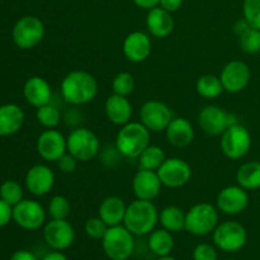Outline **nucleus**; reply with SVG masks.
<instances>
[{
    "mask_svg": "<svg viewBox=\"0 0 260 260\" xmlns=\"http://www.w3.org/2000/svg\"><path fill=\"white\" fill-rule=\"evenodd\" d=\"M60 89L66 103L84 106L94 101L98 94V81L88 71L73 70L62 79Z\"/></svg>",
    "mask_w": 260,
    "mask_h": 260,
    "instance_id": "nucleus-1",
    "label": "nucleus"
},
{
    "mask_svg": "<svg viewBox=\"0 0 260 260\" xmlns=\"http://www.w3.org/2000/svg\"><path fill=\"white\" fill-rule=\"evenodd\" d=\"M159 221V211L152 201L137 200L127 206L123 225L136 236H144L154 231Z\"/></svg>",
    "mask_w": 260,
    "mask_h": 260,
    "instance_id": "nucleus-2",
    "label": "nucleus"
},
{
    "mask_svg": "<svg viewBox=\"0 0 260 260\" xmlns=\"http://www.w3.org/2000/svg\"><path fill=\"white\" fill-rule=\"evenodd\" d=\"M150 145V131L141 122L123 124L116 136V147L119 154L129 159H137Z\"/></svg>",
    "mask_w": 260,
    "mask_h": 260,
    "instance_id": "nucleus-3",
    "label": "nucleus"
},
{
    "mask_svg": "<svg viewBox=\"0 0 260 260\" xmlns=\"http://www.w3.org/2000/svg\"><path fill=\"white\" fill-rule=\"evenodd\" d=\"M102 245L111 260H127L135 250L134 234L124 225L111 226L102 239Z\"/></svg>",
    "mask_w": 260,
    "mask_h": 260,
    "instance_id": "nucleus-4",
    "label": "nucleus"
},
{
    "mask_svg": "<svg viewBox=\"0 0 260 260\" xmlns=\"http://www.w3.org/2000/svg\"><path fill=\"white\" fill-rule=\"evenodd\" d=\"M218 225V210L211 203H197L185 213V228L196 236H205L213 233Z\"/></svg>",
    "mask_w": 260,
    "mask_h": 260,
    "instance_id": "nucleus-5",
    "label": "nucleus"
},
{
    "mask_svg": "<svg viewBox=\"0 0 260 260\" xmlns=\"http://www.w3.org/2000/svg\"><path fill=\"white\" fill-rule=\"evenodd\" d=\"M68 152H70L78 161H89L101 151V142L98 136L91 129L78 127L66 137Z\"/></svg>",
    "mask_w": 260,
    "mask_h": 260,
    "instance_id": "nucleus-6",
    "label": "nucleus"
},
{
    "mask_svg": "<svg viewBox=\"0 0 260 260\" xmlns=\"http://www.w3.org/2000/svg\"><path fill=\"white\" fill-rule=\"evenodd\" d=\"M239 123L238 117L218 106H206L198 114V124L208 136H221L229 127Z\"/></svg>",
    "mask_w": 260,
    "mask_h": 260,
    "instance_id": "nucleus-7",
    "label": "nucleus"
},
{
    "mask_svg": "<svg viewBox=\"0 0 260 260\" xmlns=\"http://www.w3.org/2000/svg\"><path fill=\"white\" fill-rule=\"evenodd\" d=\"M12 37L18 47L22 50H30L45 37V24L35 15H25L14 24Z\"/></svg>",
    "mask_w": 260,
    "mask_h": 260,
    "instance_id": "nucleus-8",
    "label": "nucleus"
},
{
    "mask_svg": "<svg viewBox=\"0 0 260 260\" xmlns=\"http://www.w3.org/2000/svg\"><path fill=\"white\" fill-rule=\"evenodd\" d=\"M248 234L245 228L236 221H225L218 223L213 230V243L226 253H236L246 244Z\"/></svg>",
    "mask_w": 260,
    "mask_h": 260,
    "instance_id": "nucleus-9",
    "label": "nucleus"
},
{
    "mask_svg": "<svg viewBox=\"0 0 260 260\" xmlns=\"http://www.w3.org/2000/svg\"><path fill=\"white\" fill-rule=\"evenodd\" d=\"M251 147V136L248 128L236 123L221 135V150L231 160L243 159Z\"/></svg>",
    "mask_w": 260,
    "mask_h": 260,
    "instance_id": "nucleus-10",
    "label": "nucleus"
},
{
    "mask_svg": "<svg viewBox=\"0 0 260 260\" xmlns=\"http://www.w3.org/2000/svg\"><path fill=\"white\" fill-rule=\"evenodd\" d=\"M174 118L173 111L160 101H147L140 109V122L150 132H162Z\"/></svg>",
    "mask_w": 260,
    "mask_h": 260,
    "instance_id": "nucleus-11",
    "label": "nucleus"
},
{
    "mask_svg": "<svg viewBox=\"0 0 260 260\" xmlns=\"http://www.w3.org/2000/svg\"><path fill=\"white\" fill-rule=\"evenodd\" d=\"M161 184L168 188H182L192 178V168L180 157H167L156 170Z\"/></svg>",
    "mask_w": 260,
    "mask_h": 260,
    "instance_id": "nucleus-12",
    "label": "nucleus"
},
{
    "mask_svg": "<svg viewBox=\"0 0 260 260\" xmlns=\"http://www.w3.org/2000/svg\"><path fill=\"white\" fill-rule=\"evenodd\" d=\"M13 221L24 230H38L45 225L46 211L37 201L22 200L13 207Z\"/></svg>",
    "mask_w": 260,
    "mask_h": 260,
    "instance_id": "nucleus-13",
    "label": "nucleus"
},
{
    "mask_svg": "<svg viewBox=\"0 0 260 260\" xmlns=\"http://www.w3.org/2000/svg\"><path fill=\"white\" fill-rule=\"evenodd\" d=\"M250 69L248 63L240 60H234L226 63L220 74L223 90L229 93H240L248 86L250 81Z\"/></svg>",
    "mask_w": 260,
    "mask_h": 260,
    "instance_id": "nucleus-14",
    "label": "nucleus"
},
{
    "mask_svg": "<svg viewBox=\"0 0 260 260\" xmlns=\"http://www.w3.org/2000/svg\"><path fill=\"white\" fill-rule=\"evenodd\" d=\"M43 239L53 250H65L75 240V230L66 220H51L43 228Z\"/></svg>",
    "mask_w": 260,
    "mask_h": 260,
    "instance_id": "nucleus-15",
    "label": "nucleus"
},
{
    "mask_svg": "<svg viewBox=\"0 0 260 260\" xmlns=\"http://www.w3.org/2000/svg\"><path fill=\"white\" fill-rule=\"evenodd\" d=\"M37 151L43 160L56 162L65 152H68L66 137L55 128H47L38 136Z\"/></svg>",
    "mask_w": 260,
    "mask_h": 260,
    "instance_id": "nucleus-16",
    "label": "nucleus"
},
{
    "mask_svg": "<svg viewBox=\"0 0 260 260\" xmlns=\"http://www.w3.org/2000/svg\"><path fill=\"white\" fill-rule=\"evenodd\" d=\"M217 210L226 215H239L249 205V194L240 185H229L218 192L216 200Z\"/></svg>",
    "mask_w": 260,
    "mask_h": 260,
    "instance_id": "nucleus-17",
    "label": "nucleus"
},
{
    "mask_svg": "<svg viewBox=\"0 0 260 260\" xmlns=\"http://www.w3.org/2000/svg\"><path fill=\"white\" fill-rule=\"evenodd\" d=\"M161 180L155 170L140 169L132 179V190L137 200L154 201L161 192Z\"/></svg>",
    "mask_w": 260,
    "mask_h": 260,
    "instance_id": "nucleus-18",
    "label": "nucleus"
},
{
    "mask_svg": "<svg viewBox=\"0 0 260 260\" xmlns=\"http://www.w3.org/2000/svg\"><path fill=\"white\" fill-rule=\"evenodd\" d=\"M24 182L29 193L36 197H42L48 194L55 185V174L47 165L37 164L28 170Z\"/></svg>",
    "mask_w": 260,
    "mask_h": 260,
    "instance_id": "nucleus-19",
    "label": "nucleus"
},
{
    "mask_svg": "<svg viewBox=\"0 0 260 260\" xmlns=\"http://www.w3.org/2000/svg\"><path fill=\"white\" fill-rule=\"evenodd\" d=\"M122 51L124 57L131 62H144L151 53V40L145 32L135 30L126 36Z\"/></svg>",
    "mask_w": 260,
    "mask_h": 260,
    "instance_id": "nucleus-20",
    "label": "nucleus"
},
{
    "mask_svg": "<svg viewBox=\"0 0 260 260\" xmlns=\"http://www.w3.org/2000/svg\"><path fill=\"white\" fill-rule=\"evenodd\" d=\"M23 95L30 106L40 108V107L51 103L52 89L46 79L41 78V76H32L24 83Z\"/></svg>",
    "mask_w": 260,
    "mask_h": 260,
    "instance_id": "nucleus-21",
    "label": "nucleus"
},
{
    "mask_svg": "<svg viewBox=\"0 0 260 260\" xmlns=\"http://www.w3.org/2000/svg\"><path fill=\"white\" fill-rule=\"evenodd\" d=\"M165 135L172 146L183 149L192 144L194 139V128L189 119L184 117H174L165 129Z\"/></svg>",
    "mask_w": 260,
    "mask_h": 260,
    "instance_id": "nucleus-22",
    "label": "nucleus"
},
{
    "mask_svg": "<svg viewBox=\"0 0 260 260\" xmlns=\"http://www.w3.org/2000/svg\"><path fill=\"white\" fill-rule=\"evenodd\" d=\"M104 111H106L107 118L112 123L117 124V126H123V124L131 122L134 109H132V104L127 99V96L113 93L107 98Z\"/></svg>",
    "mask_w": 260,
    "mask_h": 260,
    "instance_id": "nucleus-23",
    "label": "nucleus"
},
{
    "mask_svg": "<svg viewBox=\"0 0 260 260\" xmlns=\"http://www.w3.org/2000/svg\"><path fill=\"white\" fill-rule=\"evenodd\" d=\"M146 27L150 35L156 38H165L174 29V19L172 13L161 7H155L147 12Z\"/></svg>",
    "mask_w": 260,
    "mask_h": 260,
    "instance_id": "nucleus-24",
    "label": "nucleus"
},
{
    "mask_svg": "<svg viewBox=\"0 0 260 260\" xmlns=\"http://www.w3.org/2000/svg\"><path fill=\"white\" fill-rule=\"evenodd\" d=\"M24 112L17 104L0 106V136H12L24 124Z\"/></svg>",
    "mask_w": 260,
    "mask_h": 260,
    "instance_id": "nucleus-25",
    "label": "nucleus"
},
{
    "mask_svg": "<svg viewBox=\"0 0 260 260\" xmlns=\"http://www.w3.org/2000/svg\"><path fill=\"white\" fill-rule=\"evenodd\" d=\"M127 206L124 205L123 200L117 196H109L102 201L99 206V217L111 228L123 223L124 215H126Z\"/></svg>",
    "mask_w": 260,
    "mask_h": 260,
    "instance_id": "nucleus-26",
    "label": "nucleus"
},
{
    "mask_svg": "<svg viewBox=\"0 0 260 260\" xmlns=\"http://www.w3.org/2000/svg\"><path fill=\"white\" fill-rule=\"evenodd\" d=\"M234 33L238 37L240 48L246 53L260 52V30L251 27L245 19H240L234 25Z\"/></svg>",
    "mask_w": 260,
    "mask_h": 260,
    "instance_id": "nucleus-27",
    "label": "nucleus"
},
{
    "mask_svg": "<svg viewBox=\"0 0 260 260\" xmlns=\"http://www.w3.org/2000/svg\"><path fill=\"white\" fill-rule=\"evenodd\" d=\"M236 180L240 187L246 190H255L260 188V162L249 161L241 165L236 173Z\"/></svg>",
    "mask_w": 260,
    "mask_h": 260,
    "instance_id": "nucleus-28",
    "label": "nucleus"
},
{
    "mask_svg": "<svg viewBox=\"0 0 260 260\" xmlns=\"http://www.w3.org/2000/svg\"><path fill=\"white\" fill-rule=\"evenodd\" d=\"M159 222L170 233H179L185 228V213L178 206H167L159 213Z\"/></svg>",
    "mask_w": 260,
    "mask_h": 260,
    "instance_id": "nucleus-29",
    "label": "nucleus"
},
{
    "mask_svg": "<svg viewBox=\"0 0 260 260\" xmlns=\"http://www.w3.org/2000/svg\"><path fill=\"white\" fill-rule=\"evenodd\" d=\"M149 248L156 256H167L174 248V238L165 229H159L150 233Z\"/></svg>",
    "mask_w": 260,
    "mask_h": 260,
    "instance_id": "nucleus-30",
    "label": "nucleus"
},
{
    "mask_svg": "<svg viewBox=\"0 0 260 260\" xmlns=\"http://www.w3.org/2000/svg\"><path fill=\"white\" fill-rule=\"evenodd\" d=\"M196 90L202 98L215 99L221 95V93L223 91V86L220 76L207 74L198 79L197 84H196Z\"/></svg>",
    "mask_w": 260,
    "mask_h": 260,
    "instance_id": "nucleus-31",
    "label": "nucleus"
},
{
    "mask_svg": "<svg viewBox=\"0 0 260 260\" xmlns=\"http://www.w3.org/2000/svg\"><path fill=\"white\" fill-rule=\"evenodd\" d=\"M137 159H139L140 169L155 170L156 172L161 167L162 162L165 161L167 156H165V152L161 147L156 146V145H149Z\"/></svg>",
    "mask_w": 260,
    "mask_h": 260,
    "instance_id": "nucleus-32",
    "label": "nucleus"
},
{
    "mask_svg": "<svg viewBox=\"0 0 260 260\" xmlns=\"http://www.w3.org/2000/svg\"><path fill=\"white\" fill-rule=\"evenodd\" d=\"M36 117H37L38 123L45 128H56L61 121L60 111L51 103L37 108Z\"/></svg>",
    "mask_w": 260,
    "mask_h": 260,
    "instance_id": "nucleus-33",
    "label": "nucleus"
},
{
    "mask_svg": "<svg viewBox=\"0 0 260 260\" xmlns=\"http://www.w3.org/2000/svg\"><path fill=\"white\" fill-rule=\"evenodd\" d=\"M47 211L51 220H66L71 212L70 201L65 196H53L48 203Z\"/></svg>",
    "mask_w": 260,
    "mask_h": 260,
    "instance_id": "nucleus-34",
    "label": "nucleus"
},
{
    "mask_svg": "<svg viewBox=\"0 0 260 260\" xmlns=\"http://www.w3.org/2000/svg\"><path fill=\"white\" fill-rule=\"evenodd\" d=\"M0 198L14 207L23 200V188L15 180H5L0 185Z\"/></svg>",
    "mask_w": 260,
    "mask_h": 260,
    "instance_id": "nucleus-35",
    "label": "nucleus"
},
{
    "mask_svg": "<svg viewBox=\"0 0 260 260\" xmlns=\"http://www.w3.org/2000/svg\"><path fill=\"white\" fill-rule=\"evenodd\" d=\"M112 89H113L114 94L128 96L135 89L134 75L129 73H126V71L117 74L114 76L113 81H112Z\"/></svg>",
    "mask_w": 260,
    "mask_h": 260,
    "instance_id": "nucleus-36",
    "label": "nucleus"
},
{
    "mask_svg": "<svg viewBox=\"0 0 260 260\" xmlns=\"http://www.w3.org/2000/svg\"><path fill=\"white\" fill-rule=\"evenodd\" d=\"M243 14L251 27L260 30V0H244Z\"/></svg>",
    "mask_w": 260,
    "mask_h": 260,
    "instance_id": "nucleus-37",
    "label": "nucleus"
},
{
    "mask_svg": "<svg viewBox=\"0 0 260 260\" xmlns=\"http://www.w3.org/2000/svg\"><path fill=\"white\" fill-rule=\"evenodd\" d=\"M108 228L109 226L98 216V217L88 218L85 222V226H84V230H85V234L90 239L102 240L104 238V235H106Z\"/></svg>",
    "mask_w": 260,
    "mask_h": 260,
    "instance_id": "nucleus-38",
    "label": "nucleus"
},
{
    "mask_svg": "<svg viewBox=\"0 0 260 260\" xmlns=\"http://www.w3.org/2000/svg\"><path fill=\"white\" fill-rule=\"evenodd\" d=\"M217 251L211 244H198L193 250V260H217Z\"/></svg>",
    "mask_w": 260,
    "mask_h": 260,
    "instance_id": "nucleus-39",
    "label": "nucleus"
},
{
    "mask_svg": "<svg viewBox=\"0 0 260 260\" xmlns=\"http://www.w3.org/2000/svg\"><path fill=\"white\" fill-rule=\"evenodd\" d=\"M56 164H57V168L60 169V172L69 174V173L75 172L76 167H78V159L74 157L70 152H65V154L56 161Z\"/></svg>",
    "mask_w": 260,
    "mask_h": 260,
    "instance_id": "nucleus-40",
    "label": "nucleus"
},
{
    "mask_svg": "<svg viewBox=\"0 0 260 260\" xmlns=\"http://www.w3.org/2000/svg\"><path fill=\"white\" fill-rule=\"evenodd\" d=\"M13 220V206L0 198V229L7 226Z\"/></svg>",
    "mask_w": 260,
    "mask_h": 260,
    "instance_id": "nucleus-41",
    "label": "nucleus"
},
{
    "mask_svg": "<svg viewBox=\"0 0 260 260\" xmlns=\"http://www.w3.org/2000/svg\"><path fill=\"white\" fill-rule=\"evenodd\" d=\"M183 5V0H160L159 7L169 13H174L179 10Z\"/></svg>",
    "mask_w": 260,
    "mask_h": 260,
    "instance_id": "nucleus-42",
    "label": "nucleus"
},
{
    "mask_svg": "<svg viewBox=\"0 0 260 260\" xmlns=\"http://www.w3.org/2000/svg\"><path fill=\"white\" fill-rule=\"evenodd\" d=\"M10 260H38L37 256L28 250H18L10 256Z\"/></svg>",
    "mask_w": 260,
    "mask_h": 260,
    "instance_id": "nucleus-43",
    "label": "nucleus"
},
{
    "mask_svg": "<svg viewBox=\"0 0 260 260\" xmlns=\"http://www.w3.org/2000/svg\"><path fill=\"white\" fill-rule=\"evenodd\" d=\"M132 2L141 9L150 10L155 7H159L160 0H132Z\"/></svg>",
    "mask_w": 260,
    "mask_h": 260,
    "instance_id": "nucleus-44",
    "label": "nucleus"
},
{
    "mask_svg": "<svg viewBox=\"0 0 260 260\" xmlns=\"http://www.w3.org/2000/svg\"><path fill=\"white\" fill-rule=\"evenodd\" d=\"M42 260H68V258H66L65 254L61 253L60 250H55V251H51V253L46 254V255L43 256Z\"/></svg>",
    "mask_w": 260,
    "mask_h": 260,
    "instance_id": "nucleus-45",
    "label": "nucleus"
},
{
    "mask_svg": "<svg viewBox=\"0 0 260 260\" xmlns=\"http://www.w3.org/2000/svg\"><path fill=\"white\" fill-rule=\"evenodd\" d=\"M157 260H177V259H174V258H172V256L167 255V256H159V259H157Z\"/></svg>",
    "mask_w": 260,
    "mask_h": 260,
    "instance_id": "nucleus-46",
    "label": "nucleus"
},
{
    "mask_svg": "<svg viewBox=\"0 0 260 260\" xmlns=\"http://www.w3.org/2000/svg\"><path fill=\"white\" fill-rule=\"evenodd\" d=\"M225 260H233V259H225Z\"/></svg>",
    "mask_w": 260,
    "mask_h": 260,
    "instance_id": "nucleus-47",
    "label": "nucleus"
}]
</instances>
